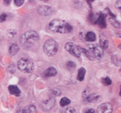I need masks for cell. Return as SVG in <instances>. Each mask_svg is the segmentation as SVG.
<instances>
[{
    "instance_id": "obj_1",
    "label": "cell",
    "mask_w": 121,
    "mask_h": 113,
    "mask_svg": "<svg viewBox=\"0 0 121 113\" xmlns=\"http://www.w3.org/2000/svg\"><path fill=\"white\" fill-rule=\"evenodd\" d=\"M49 30L53 32L59 34H69L73 31V27L67 21L59 19H54L49 25Z\"/></svg>"
},
{
    "instance_id": "obj_2",
    "label": "cell",
    "mask_w": 121,
    "mask_h": 113,
    "mask_svg": "<svg viewBox=\"0 0 121 113\" xmlns=\"http://www.w3.org/2000/svg\"><path fill=\"white\" fill-rule=\"evenodd\" d=\"M40 39L39 35L34 30H29L22 35L20 38V43L25 48H30Z\"/></svg>"
},
{
    "instance_id": "obj_3",
    "label": "cell",
    "mask_w": 121,
    "mask_h": 113,
    "mask_svg": "<svg viewBox=\"0 0 121 113\" xmlns=\"http://www.w3.org/2000/svg\"><path fill=\"white\" fill-rule=\"evenodd\" d=\"M43 49L47 56L52 57L57 53L58 49H59V45H58V43L55 40L48 39L44 43Z\"/></svg>"
},
{
    "instance_id": "obj_4",
    "label": "cell",
    "mask_w": 121,
    "mask_h": 113,
    "mask_svg": "<svg viewBox=\"0 0 121 113\" xmlns=\"http://www.w3.org/2000/svg\"><path fill=\"white\" fill-rule=\"evenodd\" d=\"M17 68L24 73H31L34 70V64L31 60L26 57L21 58L17 62Z\"/></svg>"
},
{
    "instance_id": "obj_5",
    "label": "cell",
    "mask_w": 121,
    "mask_h": 113,
    "mask_svg": "<svg viewBox=\"0 0 121 113\" xmlns=\"http://www.w3.org/2000/svg\"><path fill=\"white\" fill-rule=\"evenodd\" d=\"M86 50L89 52L92 59H100L104 55V49L97 43H90Z\"/></svg>"
},
{
    "instance_id": "obj_6",
    "label": "cell",
    "mask_w": 121,
    "mask_h": 113,
    "mask_svg": "<svg viewBox=\"0 0 121 113\" xmlns=\"http://www.w3.org/2000/svg\"><path fill=\"white\" fill-rule=\"evenodd\" d=\"M65 49L73 56L79 57L82 53V48L78 45L75 44L73 42H68L65 45Z\"/></svg>"
},
{
    "instance_id": "obj_7",
    "label": "cell",
    "mask_w": 121,
    "mask_h": 113,
    "mask_svg": "<svg viewBox=\"0 0 121 113\" xmlns=\"http://www.w3.org/2000/svg\"><path fill=\"white\" fill-rule=\"evenodd\" d=\"M113 112V107L109 102H105L99 106L97 109V113H112Z\"/></svg>"
},
{
    "instance_id": "obj_8",
    "label": "cell",
    "mask_w": 121,
    "mask_h": 113,
    "mask_svg": "<svg viewBox=\"0 0 121 113\" xmlns=\"http://www.w3.org/2000/svg\"><path fill=\"white\" fill-rule=\"evenodd\" d=\"M55 105V99L54 97H49L48 99L45 100L42 103V107L45 111L51 110Z\"/></svg>"
},
{
    "instance_id": "obj_9",
    "label": "cell",
    "mask_w": 121,
    "mask_h": 113,
    "mask_svg": "<svg viewBox=\"0 0 121 113\" xmlns=\"http://www.w3.org/2000/svg\"><path fill=\"white\" fill-rule=\"evenodd\" d=\"M38 12L41 16H49L54 12V9L49 6H40L38 8Z\"/></svg>"
},
{
    "instance_id": "obj_10",
    "label": "cell",
    "mask_w": 121,
    "mask_h": 113,
    "mask_svg": "<svg viewBox=\"0 0 121 113\" xmlns=\"http://www.w3.org/2000/svg\"><path fill=\"white\" fill-rule=\"evenodd\" d=\"M96 24L98 25L100 28H105L106 26V23H105V15L100 14L99 16H97L96 21H95Z\"/></svg>"
},
{
    "instance_id": "obj_11",
    "label": "cell",
    "mask_w": 121,
    "mask_h": 113,
    "mask_svg": "<svg viewBox=\"0 0 121 113\" xmlns=\"http://www.w3.org/2000/svg\"><path fill=\"white\" fill-rule=\"evenodd\" d=\"M8 92H9L12 95L17 96V97H19V96L21 95V90H20L17 86H15V85L8 86Z\"/></svg>"
},
{
    "instance_id": "obj_12",
    "label": "cell",
    "mask_w": 121,
    "mask_h": 113,
    "mask_svg": "<svg viewBox=\"0 0 121 113\" xmlns=\"http://www.w3.org/2000/svg\"><path fill=\"white\" fill-rule=\"evenodd\" d=\"M57 74V70L54 67H49L44 71V75L46 77L49 76H54Z\"/></svg>"
},
{
    "instance_id": "obj_13",
    "label": "cell",
    "mask_w": 121,
    "mask_h": 113,
    "mask_svg": "<svg viewBox=\"0 0 121 113\" xmlns=\"http://www.w3.org/2000/svg\"><path fill=\"white\" fill-rule=\"evenodd\" d=\"M20 113H36V108L35 107V106L29 105L22 109L20 111Z\"/></svg>"
},
{
    "instance_id": "obj_14",
    "label": "cell",
    "mask_w": 121,
    "mask_h": 113,
    "mask_svg": "<svg viewBox=\"0 0 121 113\" xmlns=\"http://www.w3.org/2000/svg\"><path fill=\"white\" fill-rule=\"evenodd\" d=\"M100 45L103 49H106L109 46V41L104 35H100Z\"/></svg>"
},
{
    "instance_id": "obj_15",
    "label": "cell",
    "mask_w": 121,
    "mask_h": 113,
    "mask_svg": "<svg viewBox=\"0 0 121 113\" xmlns=\"http://www.w3.org/2000/svg\"><path fill=\"white\" fill-rule=\"evenodd\" d=\"M18 51H19V46H18L17 44H16V43H13V44H12L11 46H10V48H9L10 55H12V56H14V55H16L17 53H18Z\"/></svg>"
},
{
    "instance_id": "obj_16",
    "label": "cell",
    "mask_w": 121,
    "mask_h": 113,
    "mask_svg": "<svg viewBox=\"0 0 121 113\" xmlns=\"http://www.w3.org/2000/svg\"><path fill=\"white\" fill-rule=\"evenodd\" d=\"M99 97H100V96H99L98 94H90V95L88 94V95L86 96V97H85V100L88 102H95V101L98 100Z\"/></svg>"
},
{
    "instance_id": "obj_17",
    "label": "cell",
    "mask_w": 121,
    "mask_h": 113,
    "mask_svg": "<svg viewBox=\"0 0 121 113\" xmlns=\"http://www.w3.org/2000/svg\"><path fill=\"white\" fill-rule=\"evenodd\" d=\"M85 74H86V70H85L84 67H81V68L78 70V76L77 79L79 81H82L85 78Z\"/></svg>"
},
{
    "instance_id": "obj_18",
    "label": "cell",
    "mask_w": 121,
    "mask_h": 113,
    "mask_svg": "<svg viewBox=\"0 0 121 113\" xmlns=\"http://www.w3.org/2000/svg\"><path fill=\"white\" fill-rule=\"evenodd\" d=\"M85 38H86V40L88 42H95L96 41V35H95V33H93V32L90 31V32H87L86 35V36H85Z\"/></svg>"
},
{
    "instance_id": "obj_19",
    "label": "cell",
    "mask_w": 121,
    "mask_h": 113,
    "mask_svg": "<svg viewBox=\"0 0 121 113\" xmlns=\"http://www.w3.org/2000/svg\"><path fill=\"white\" fill-rule=\"evenodd\" d=\"M60 113H77V112L73 107H63V108L61 109Z\"/></svg>"
},
{
    "instance_id": "obj_20",
    "label": "cell",
    "mask_w": 121,
    "mask_h": 113,
    "mask_svg": "<svg viewBox=\"0 0 121 113\" xmlns=\"http://www.w3.org/2000/svg\"><path fill=\"white\" fill-rule=\"evenodd\" d=\"M70 103V100H69L68 97H63L62 99H61L60 102H59V104H60L61 107H66V106H68L69 104Z\"/></svg>"
},
{
    "instance_id": "obj_21",
    "label": "cell",
    "mask_w": 121,
    "mask_h": 113,
    "mask_svg": "<svg viewBox=\"0 0 121 113\" xmlns=\"http://www.w3.org/2000/svg\"><path fill=\"white\" fill-rule=\"evenodd\" d=\"M101 81H102V83H103L105 85H110L112 84L111 80H110L109 77H105V78H103L101 80Z\"/></svg>"
},
{
    "instance_id": "obj_22",
    "label": "cell",
    "mask_w": 121,
    "mask_h": 113,
    "mask_svg": "<svg viewBox=\"0 0 121 113\" xmlns=\"http://www.w3.org/2000/svg\"><path fill=\"white\" fill-rule=\"evenodd\" d=\"M110 21L111 22V24L113 25L114 26H115L116 28H120V24L119 21H117L116 20H115V18H110Z\"/></svg>"
},
{
    "instance_id": "obj_23",
    "label": "cell",
    "mask_w": 121,
    "mask_h": 113,
    "mask_svg": "<svg viewBox=\"0 0 121 113\" xmlns=\"http://www.w3.org/2000/svg\"><path fill=\"white\" fill-rule=\"evenodd\" d=\"M66 66L69 69H73V68H74V67H76V64L73 62H68L67 64H66Z\"/></svg>"
},
{
    "instance_id": "obj_24",
    "label": "cell",
    "mask_w": 121,
    "mask_h": 113,
    "mask_svg": "<svg viewBox=\"0 0 121 113\" xmlns=\"http://www.w3.org/2000/svg\"><path fill=\"white\" fill-rule=\"evenodd\" d=\"M16 30H13V29H12V30H8V37H10V38H13V37L15 36V35H16Z\"/></svg>"
},
{
    "instance_id": "obj_25",
    "label": "cell",
    "mask_w": 121,
    "mask_h": 113,
    "mask_svg": "<svg viewBox=\"0 0 121 113\" xmlns=\"http://www.w3.org/2000/svg\"><path fill=\"white\" fill-rule=\"evenodd\" d=\"M14 3L16 6H22L24 3V1H22V0H15Z\"/></svg>"
},
{
    "instance_id": "obj_26",
    "label": "cell",
    "mask_w": 121,
    "mask_h": 113,
    "mask_svg": "<svg viewBox=\"0 0 121 113\" xmlns=\"http://www.w3.org/2000/svg\"><path fill=\"white\" fill-rule=\"evenodd\" d=\"M7 19V15L6 14H1L0 15V21L1 22H3V21H5Z\"/></svg>"
},
{
    "instance_id": "obj_27",
    "label": "cell",
    "mask_w": 121,
    "mask_h": 113,
    "mask_svg": "<svg viewBox=\"0 0 121 113\" xmlns=\"http://www.w3.org/2000/svg\"><path fill=\"white\" fill-rule=\"evenodd\" d=\"M84 113H96V112H95V110H94V109L90 108V109H87V110L85 111Z\"/></svg>"
},
{
    "instance_id": "obj_28",
    "label": "cell",
    "mask_w": 121,
    "mask_h": 113,
    "mask_svg": "<svg viewBox=\"0 0 121 113\" xmlns=\"http://www.w3.org/2000/svg\"><path fill=\"white\" fill-rule=\"evenodd\" d=\"M116 7H117V8H118V9H119V10H120V1H118V3H117Z\"/></svg>"
}]
</instances>
